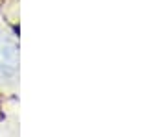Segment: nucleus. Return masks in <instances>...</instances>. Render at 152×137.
<instances>
[{"label": "nucleus", "instance_id": "obj_1", "mask_svg": "<svg viewBox=\"0 0 152 137\" xmlns=\"http://www.w3.org/2000/svg\"><path fill=\"white\" fill-rule=\"evenodd\" d=\"M19 71V47L0 35V82H10Z\"/></svg>", "mask_w": 152, "mask_h": 137}]
</instances>
